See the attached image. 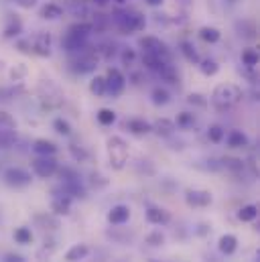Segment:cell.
<instances>
[{
	"label": "cell",
	"mask_w": 260,
	"mask_h": 262,
	"mask_svg": "<svg viewBox=\"0 0 260 262\" xmlns=\"http://www.w3.org/2000/svg\"><path fill=\"white\" fill-rule=\"evenodd\" d=\"M14 138H16L14 130H4V128H0V148H8V146L14 142Z\"/></svg>",
	"instance_id": "35"
},
{
	"label": "cell",
	"mask_w": 260,
	"mask_h": 262,
	"mask_svg": "<svg viewBox=\"0 0 260 262\" xmlns=\"http://www.w3.org/2000/svg\"><path fill=\"white\" fill-rule=\"evenodd\" d=\"M39 16H41V18H45V20H57V18H61V16H63V8H61L57 2H47V4H43V6H41Z\"/></svg>",
	"instance_id": "14"
},
{
	"label": "cell",
	"mask_w": 260,
	"mask_h": 262,
	"mask_svg": "<svg viewBox=\"0 0 260 262\" xmlns=\"http://www.w3.org/2000/svg\"><path fill=\"white\" fill-rule=\"evenodd\" d=\"M33 171L37 177L41 179H49L59 171V163L55 159V155H39L33 161Z\"/></svg>",
	"instance_id": "5"
},
{
	"label": "cell",
	"mask_w": 260,
	"mask_h": 262,
	"mask_svg": "<svg viewBox=\"0 0 260 262\" xmlns=\"http://www.w3.org/2000/svg\"><path fill=\"white\" fill-rule=\"evenodd\" d=\"M53 128L59 132V134H63V136H69V134H71V126H69V122L63 120V118H55V120H53Z\"/></svg>",
	"instance_id": "38"
},
{
	"label": "cell",
	"mask_w": 260,
	"mask_h": 262,
	"mask_svg": "<svg viewBox=\"0 0 260 262\" xmlns=\"http://www.w3.org/2000/svg\"><path fill=\"white\" fill-rule=\"evenodd\" d=\"M144 215H146V222L153 226H167L171 222V213L163 207H148Z\"/></svg>",
	"instance_id": "11"
},
{
	"label": "cell",
	"mask_w": 260,
	"mask_h": 262,
	"mask_svg": "<svg viewBox=\"0 0 260 262\" xmlns=\"http://www.w3.org/2000/svg\"><path fill=\"white\" fill-rule=\"evenodd\" d=\"M179 128H191L195 124V114L191 112H181L179 116H177V122H175Z\"/></svg>",
	"instance_id": "33"
},
{
	"label": "cell",
	"mask_w": 260,
	"mask_h": 262,
	"mask_svg": "<svg viewBox=\"0 0 260 262\" xmlns=\"http://www.w3.org/2000/svg\"><path fill=\"white\" fill-rule=\"evenodd\" d=\"M153 132H157L159 136H171V134L175 132V122L169 120V118H161V120L155 122Z\"/></svg>",
	"instance_id": "21"
},
{
	"label": "cell",
	"mask_w": 260,
	"mask_h": 262,
	"mask_svg": "<svg viewBox=\"0 0 260 262\" xmlns=\"http://www.w3.org/2000/svg\"><path fill=\"white\" fill-rule=\"evenodd\" d=\"M197 66H199V69H201V73H203V75H209V77H211V75H215V73L220 71V66H218V61H215V59H201Z\"/></svg>",
	"instance_id": "30"
},
{
	"label": "cell",
	"mask_w": 260,
	"mask_h": 262,
	"mask_svg": "<svg viewBox=\"0 0 260 262\" xmlns=\"http://www.w3.org/2000/svg\"><path fill=\"white\" fill-rule=\"evenodd\" d=\"M88 254H90L88 244H73V246L65 252V260L67 262H79V260H83Z\"/></svg>",
	"instance_id": "18"
},
{
	"label": "cell",
	"mask_w": 260,
	"mask_h": 262,
	"mask_svg": "<svg viewBox=\"0 0 260 262\" xmlns=\"http://www.w3.org/2000/svg\"><path fill=\"white\" fill-rule=\"evenodd\" d=\"M150 100H153L155 106H165V104H169L171 94H169L165 88L157 85V88H153V92H150Z\"/></svg>",
	"instance_id": "23"
},
{
	"label": "cell",
	"mask_w": 260,
	"mask_h": 262,
	"mask_svg": "<svg viewBox=\"0 0 260 262\" xmlns=\"http://www.w3.org/2000/svg\"><path fill=\"white\" fill-rule=\"evenodd\" d=\"M224 136H226V130H224L220 124H213V126L207 128V138H209L213 144H220V142L224 140Z\"/></svg>",
	"instance_id": "32"
},
{
	"label": "cell",
	"mask_w": 260,
	"mask_h": 262,
	"mask_svg": "<svg viewBox=\"0 0 260 262\" xmlns=\"http://www.w3.org/2000/svg\"><path fill=\"white\" fill-rule=\"evenodd\" d=\"M2 66H4V61H0V69H2Z\"/></svg>",
	"instance_id": "49"
},
{
	"label": "cell",
	"mask_w": 260,
	"mask_h": 262,
	"mask_svg": "<svg viewBox=\"0 0 260 262\" xmlns=\"http://www.w3.org/2000/svg\"><path fill=\"white\" fill-rule=\"evenodd\" d=\"M114 23H116V27L122 35H132L136 31H142L144 25H146L144 16L140 12H134V10L132 12H118L114 16Z\"/></svg>",
	"instance_id": "4"
},
{
	"label": "cell",
	"mask_w": 260,
	"mask_h": 262,
	"mask_svg": "<svg viewBox=\"0 0 260 262\" xmlns=\"http://www.w3.org/2000/svg\"><path fill=\"white\" fill-rule=\"evenodd\" d=\"M224 138H226V144L230 148H244V146H248V136L242 130H230Z\"/></svg>",
	"instance_id": "15"
},
{
	"label": "cell",
	"mask_w": 260,
	"mask_h": 262,
	"mask_svg": "<svg viewBox=\"0 0 260 262\" xmlns=\"http://www.w3.org/2000/svg\"><path fill=\"white\" fill-rule=\"evenodd\" d=\"M124 88H126V77L122 75V71L116 67H110L108 75H106V94L112 98H118V96H122Z\"/></svg>",
	"instance_id": "7"
},
{
	"label": "cell",
	"mask_w": 260,
	"mask_h": 262,
	"mask_svg": "<svg viewBox=\"0 0 260 262\" xmlns=\"http://www.w3.org/2000/svg\"><path fill=\"white\" fill-rule=\"evenodd\" d=\"M108 161L112 169L120 171L128 163V144L122 136H110L108 138Z\"/></svg>",
	"instance_id": "3"
},
{
	"label": "cell",
	"mask_w": 260,
	"mask_h": 262,
	"mask_svg": "<svg viewBox=\"0 0 260 262\" xmlns=\"http://www.w3.org/2000/svg\"><path fill=\"white\" fill-rule=\"evenodd\" d=\"M112 0H94V4L96 6H106V4H110Z\"/></svg>",
	"instance_id": "47"
},
{
	"label": "cell",
	"mask_w": 260,
	"mask_h": 262,
	"mask_svg": "<svg viewBox=\"0 0 260 262\" xmlns=\"http://www.w3.org/2000/svg\"><path fill=\"white\" fill-rule=\"evenodd\" d=\"M94 31V25L90 23H75L69 27L67 35L63 37L61 45H63L65 51L73 53V51H83L85 45H88V39H90V33Z\"/></svg>",
	"instance_id": "1"
},
{
	"label": "cell",
	"mask_w": 260,
	"mask_h": 262,
	"mask_svg": "<svg viewBox=\"0 0 260 262\" xmlns=\"http://www.w3.org/2000/svg\"><path fill=\"white\" fill-rule=\"evenodd\" d=\"M222 165H224L226 169H234V171H240V169L244 167V163H242L240 159H232V157L222 159Z\"/></svg>",
	"instance_id": "39"
},
{
	"label": "cell",
	"mask_w": 260,
	"mask_h": 262,
	"mask_svg": "<svg viewBox=\"0 0 260 262\" xmlns=\"http://www.w3.org/2000/svg\"><path fill=\"white\" fill-rule=\"evenodd\" d=\"M218 248H220L222 254L230 256V254H234L236 248H238V238H236L234 234H224V236L220 238V242H218Z\"/></svg>",
	"instance_id": "16"
},
{
	"label": "cell",
	"mask_w": 260,
	"mask_h": 262,
	"mask_svg": "<svg viewBox=\"0 0 260 262\" xmlns=\"http://www.w3.org/2000/svg\"><path fill=\"white\" fill-rule=\"evenodd\" d=\"M96 63H98V59H94V57H83V59H79L77 63H75V71L77 73H90V71H94L96 69Z\"/></svg>",
	"instance_id": "31"
},
{
	"label": "cell",
	"mask_w": 260,
	"mask_h": 262,
	"mask_svg": "<svg viewBox=\"0 0 260 262\" xmlns=\"http://www.w3.org/2000/svg\"><path fill=\"white\" fill-rule=\"evenodd\" d=\"M187 102H189L191 106H197V108H205V106H207V100H205L201 94H191V96L187 98Z\"/></svg>",
	"instance_id": "41"
},
{
	"label": "cell",
	"mask_w": 260,
	"mask_h": 262,
	"mask_svg": "<svg viewBox=\"0 0 260 262\" xmlns=\"http://www.w3.org/2000/svg\"><path fill=\"white\" fill-rule=\"evenodd\" d=\"M242 100V90L236 83H220L211 94V104L218 110H228Z\"/></svg>",
	"instance_id": "2"
},
{
	"label": "cell",
	"mask_w": 260,
	"mask_h": 262,
	"mask_svg": "<svg viewBox=\"0 0 260 262\" xmlns=\"http://www.w3.org/2000/svg\"><path fill=\"white\" fill-rule=\"evenodd\" d=\"M126 128H128L132 134L142 136V134L153 132V124H150V122H146V120H142V118H130L128 122H126Z\"/></svg>",
	"instance_id": "19"
},
{
	"label": "cell",
	"mask_w": 260,
	"mask_h": 262,
	"mask_svg": "<svg viewBox=\"0 0 260 262\" xmlns=\"http://www.w3.org/2000/svg\"><path fill=\"white\" fill-rule=\"evenodd\" d=\"M146 244H150V246H163V244H165V236L161 234V230L150 232V234L146 236Z\"/></svg>",
	"instance_id": "36"
},
{
	"label": "cell",
	"mask_w": 260,
	"mask_h": 262,
	"mask_svg": "<svg viewBox=\"0 0 260 262\" xmlns=\"http://www.w3.org/2000/svg\"><path fill=\"white\" fill-rule=\"evenodd\" d=\"M33 181V175L27 171V169H20V167H8L4 171V183L8 187H14V189H23L27 185H31Z\"/></svg>",
	"instance_id": "6"
},
{
	"label": "cell",
	"mask_w": 260,
	"mask_h": 262,
	"mask_svg": "<svg viewBox=\"0 0 260 262\" xmlns=\"http://www.w3.org/2000/svg\"><path fill=\"white\" fill-rule=\"evenodd\" d=\"M185 201L191 207H207L213 201V197L209 191H203V189H189L185 195Z\"/></svg>",
	"instance_id": "10"
},
{
	"label": "cell",
	"mask_w": 260,
	"mask_h": 262,
	"mask_svg": "<svg viewBox=\"0 0 260 262\" xmlns=\"http://www.w3.org/2000/svg\"><path fill=\"white\" fill-rule=\"evenodd\" d=\"M242 63L246 67H250V69H254V67L258 66V51H256L254 47L244 49V51H242Z\"/></svg>",
	"instance_id": "27"
},
{
	"label": "cell",
	"mask_w": 260,
	"mask_h": 262,
	"mask_svg": "<svg viewBox=\"0 0 260 262\" xmlns=\"http://www.w3.org/2000/svg\"><path fill=\"white\" fill-rule=\"evenodd\" d=\"M114 2H116V4H124L126 0H114Z\"/></svg>",
	"instance_id": "48"
},
{
	"label": "cell",
	"mask_w": 260,
	"mask_h": 262,
	"mask_svg": "<svg viewBox=\"0 0 260 262\" xmlns=\"http://www.w3.org/2000/svg\"><path fill=\"white\" fill-rule=\"evenodd\" d=\"M33 150L37 155H55L57 152V144L51 142V140H47V138H37L33 142Z\"/></svg>",
	"instance_id": "20"
},
{
	"label": "cell",
	"mask_w": 260,
	"mask_h": 262,
	"mask_svg": "<svg viewBox=\"0 0 260 262\" xmlns=\"http://www.w3.org/2000/svg\"><path fill=\"white\" fill-rule=\"evenodd\" d=\"M148 262H159V260H148Z\"/></svg>",
	"instance_id": "50"
},
{
	"label": "cell",
	"mask_w": 260,
	"mask_h": 262,
	"mask_svg": "<svg viewBox=\"0 0 260 262\" xmlns=\"http://www.w3.org/2000/svg\"><path fill=\"white\" fill-rule=\"evenodd\" d=\"M14 242L20 244V246L31 244V242H33V232H31V228H27V226L16 228V230H14Z\"/></svg>",
	"instance_id": "24"
},
{
	"label": "cell",
	"mask_w": 260,
	"mask_h": 262,
	"mask_svg": "<svg viewBox=\"0 0 260 262\" xmlns=\"http://www.w3.org/2000/svg\"><path fill=\"white\" fill-rule=\"evenodd\" d=\"M138 47L142 49V53H150V55H167V57H169L165 43H163L159 37H155V35H146V37H140V41H138Z\"/></svg>",
	"instance_id": "9"
},
{
	"label": "cell",
	"mask_w": 260,
	"mask_h": 262,
	"mask_svg": "<svg viewBox=\"0 0 260 262\" xmlns=\"http://www.w3.org/2000/svg\"><path fill=\"white\" fill-rule=\"evenodd\" d=\"M27 73H29V69H27L25 63H16V66L10 69V79L12 81H23L27 77Z\"/></svg>",
	"instance_id": "34"
},
{
	"label": "cell",
	"mask_w": 260,
	"mask_h": 262,
	"mask_svg": "<svg viewBox=\"0 0 260 262\" xmlns=\"http://www.w3.org/2000/svg\"><path fill=\"white\" fill-rule=\"evenodd\" d=\"M90 92L94 94V96H106V77H102V75H96L92 81H90Z\"/></svg>",
	"instance_id": "25"
},
{
	"label": "cell",
	"mask_w": 260,
	"mask_h": 262,
	"mask_svg": "<svg viewBox=\"0 0 260 262\" xmlns=\"http://www.w3.org/2000/svg\"><path fill=\"white\" fill-rule=\"evenodd\" d=\"M96 118H98V122L102 126H112L116 122V112L114 110H108V108H102V110H98Z\"/></svg>",
	"instance_id": "26"
},
{
	"label": "cell",
	"mask_w": 260,
	"mask_h": 262,
	"mask_svg": "<svg viewBox=\"0 0 260 262\" xmlns=\"http://www.w3.org/2000/svg\"><path fill=\"white\" fill-rule=\"evenodd\" d=\"M20 33H23V20H20L16 14H8L6 27H4V31H2V37H4V39H14V37H18Z\"/></svg>",
	"instance_id": "13"
},
{
	"label": "cell",
	"mask_w": 260,
	"mask_h": 262,
	"mask_svg": "<svg viewBox=\"0 0 260 262\" xmlns=\"http://www.w3.org/2000/svg\"><path fill=\"white\" fill-rule=\"evenodd\" d=\"M51 209L57 213V215H67L71 211V197H67L65 193L61 195H55L51 201Z\"/></svg>",
	"instance_id": "17"
},
{
	"label": "cell",
	"mask_w": 260,
	"mask_h": 262,
	"mask_svg": "<svg viewBox=\"0 0 260 262\" xmlns=\"http://www.w3.org/2000/svg\"><path fill=\"white\" fill-rule=\"evenodd\" d=\"M69 150H71V155H73L77 161H85V159H88V152H85L83 148H77L75 144H71V146H69Z\"/></svg>",
	"instance_id": "43"
},
{
	"label": "cell",
	"mask_w": 260,
	"mask_h": 262,
	"mask_svg": "<svg viewBox=\"0 0 260 262\" xmlns=\"http://www.w3.org/2000/svg\"><path fill=\"white\" fill-rule=\"evenodd\" d=\"M120 59H122V63H124L126 67L134 66V61H136V53H134V49H122Z\"/></svg>",
	"instance_id": "40"
},
{
	"label": "cell",
	"mask_w": 260,
	"mask_h": 262,
	"mask_svg": "<svg viewBox=\"0 0 260 262\" xmlns=\"http://www.w3.org/2000/svg\"><path fill=\"white\" fill-rule=\"evenodd\" d=\"M163 2H165V0H146V4H148V6H161Z\"/></svg>",
	"instance_id": "46"
},
{
	"label": "cell",
	"mask_w": 260,
	"mask_h": 262,
	"mask_svg": "<svg viewBox=\"0 0 260 262\" xmlns=\"http://www.w3.org/2000/svg\"><path fill=\"white\" fill-rule=\"evenodd\" d=\"M4 262H27L23 256H18V254H6V260Z\"/></svg>",
	"instance_id": "45"
},
{
	"label": "cell",
	"mask_w": 260,
	"mask_h": 262,
	"mask_svg": "<svg viewBox=\"0 0 260 262\" xmlns=\"http://www.w3.org/2000/svg\"><path fill=\"white\" fill-rule=\"evenodd\" d=\"M258 217V207L256 205H244L238 211V220L240 222H254Z\"/></svg>",
	"instance_id": "28"
},
{
	"label": "cell",
	"mask_w": 260,
	"mask_h": 262,
	"mask_svg": "<svg viewBox=\"0 0 260 262\" xmlns=\"http://www.w3.org/2000/svg\"><path fill=\"white\" fill-rule=\"evenodd\" d=\"M31 47H33V53L35 55L49 57L51 55V49H53V37L49 33H37L31 39Z\"/></svg>",
	"instance_id": "8"
},
{
	"label": "cell",
	"mask_w": 260,
	"mask_h": 262,
	"mask_svg": "<svg viewBox=\"0 0 260 262\" xmlns=\"http://www.w3.org/2000/svg\"><path fill=\"white\" fill-rule=\"evenodd\" d=\"M181 53H183V57H185L189 63H195V66H197V63L201 61L199 55H197V51H195V47L189 41H183V43H181Z\"/></svg>",
	"instance_id": "29"
},
{
	"label": "cell",
	"mask_w": 260,
	"mask_h": 262,
	"mask_svg": "<svg viewBox=\"0 0 260 262\" xmlns=\"http://www.w3.org/2000/svg\"><path fill=\"white\" fill-rule=\"evenodd\" d=\"M16 49H18L20 53H33L31 39H18V41H16Z\"/></svg>",
	"instance_id": "42"
},
{
	"label": "cell",
	"mask_w": 260,
	"mask_h": 262,
	"mask_svg": "<svg viewBox=\"0 0 260 262\" xmlns=\"http://www.w3.org/2000/svg\"><path fill=\"white\" fill-rule=\"evenodd\" d=\"M130 220V207L128 205H114L108 211V222L112 226H122Z\"/></svg>",
	"instance_id": "12"
},
{
	"label": "cell",
	"mask_w": 260,
	"mask_h": 262,
	"mask_svg": "<svg viewBox=\"0 0 260 262\" xmlns=\"http://www.w3.org/2000/svg\"><path fill=\"white\" fill-rule=\"evenodd\" d=\"M199 37H201L205 43L213 45V43H218V41L222 39V33H220V29H215V27H201V29H199Z\"/></svg>",
	"instance_id": "22"
},
{
	"label": "cell",
	"mask_w": 260,
	"mask_h": 262,
	"mask_svg": "<svg viewBox=\"0 0 260 262\" xmlns=\"http://www.w3.org/2000/svg\"><path fill=\"white\" fill-rule=\"evenodd\" d=\"M0 128H4V130H14V128H16L14 118H12L10 114H6V112H0Z\"/></svg>",
	"instance_id": "37"
},
{
	"label": "cell",
	"mask_w": 260,
	"mask_h": 262,
	"mask_svg": "<svg viewBox=\"0 0 260 262\" xmlns=\"http://www.w3.org/2000/svg\"><path fill=\"white\" fill-rule=\"evenodd\" d=\"M37 2L39 0H14V4L20 8H33V6H37Z\"/></svg>",
	"instance_id": "44"
}]
</instances>
